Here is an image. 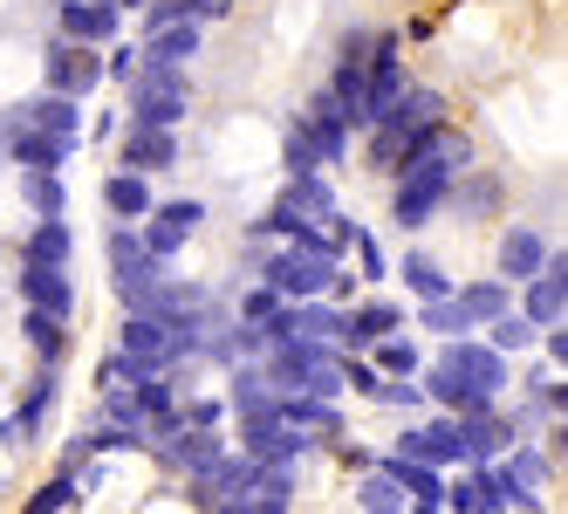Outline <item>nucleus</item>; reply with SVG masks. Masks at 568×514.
I'll return each instance as SVG.
<instances>
[{
	"mask_svg": "<svg viewBox=\"0 0 568 514\" xmlns=\"http://www.w3.org/2000/svg\"><path fill=\"white\" fill-rule=\"evenodd\" d=\"M479 330H486V343H494V350H500V357H514V350H527V343H535V336H541V330H535V323H527V315H514V309H500V315H494V323H479Z\"/></svg>",
	"mask_w": 568,
	"mask_h": 514,
	"instance_id": "nucleus-37",
	"label": "nucleus"
},
{
	"mask_svg": "<svg viewBox=\"0 0 568 514\" xmlns=\"http://www.w3.org/2000/svg\"><path fill=\"white\" fill-rule=\"evenodd\" d=\"M308 446H322V440H315V432H302V425H288L274 405H261V412L240 419V453H254V460H302Z\"/></svg>",
	"mask_w": 568,
	"mask_h": 514,
	"instance_id": "nucleus-9",
	"label": "nucleus"
},
{
	"mask_svg": "<svg viewBox=\"0 0 568 514\" xmlns=\"http://www.w3.org/2000/svg\"><path fill=\"white\" fill-rule=\"evenodd\" d=\"M21 440V432H14V419H0V446H14Z\"/></svg>",
	"mask_w": 568,
	"mask_h": 514,
	"instance_id": "nucleus-51",
	"label": "nucleus"
},
{
	"mask_svg": "<svg viewBox=\"0 0 568 514\" xmlns=\"http://www.w3.org/2000/svg\"><path fill=\"white\" fill-rule=\"evenodd\" d=\"M281 206H288L295 220H329L336 213V192H329V179H322V172H302V179L281 185Z\"/></svg>",
	"mask_w": 568,
	"mask_h": 514,
	"instance_id": "nucleus-27",
	"label": "nucleus"
},
{
	"mask_svg": "<svg viewBox=\"0 0 568 514\" xmlns=\"http://www.w3.org/2000/svg\"><path fill=\"white\" fill-rule=\"evenodd\" d=\"M438 507H459V514H479V487H473V473H466V481H453V487H445V501Z\"/></svg>",
	"mask_w": 568,
	"mask_h": 514,
	"instance_id": "nucleus-48",
	"label": "nucleus"
},
{
	"mask_svg": "<svg viewBox=\"0 0 568 514\" xmlns=\"http://www.w3.org/2000/svg\"><path fill=\"white\" fill-rule=\"evenodd\" d=\"M179 419L185 425H226V399H192V405H179Z\"/></svg>",
	"mask_w": 568,
	"mask_h": 514,
	"instance_id": "nucleus-47",
	"label": "nucleus"
},
{
	"mask_svg": "<svg viewBox=\"0 0 568 514\" xmlns=\"http://www.w3.org/2000/svg\"><path fill=\"white\" fill-rule=\"evenodd\" d=\"M281 172L288 179H302V172H322V158H315V144H308V131L288 117V131H281Z\"/></svg>",
	"mask_w": 568,
	"mask_h": 514,
	"instance_id": "nucleus-39",
	"label": "nucleus"
},
{
	"mask_svg": "<svg viewBox=\"0 0 568 514\" xmlns=\"http://www.w3.org/2000/svg\"><path fill=\"white\" fill-rule=\"evenodd\" d=\"M453 295H459V309L473 315V330H479V323H494L500 309H514V302H507V282H500V274H494V282H466V289H453Z\"/></svg>",
	"mask_w": 568,
	"mask_h": 514,
	"instance_id": "nucleus-33",
	"label": "nucleus"
},
{
	"mask_svg": "<svg viewBox=\"0 0 568 514\" xmlns=\"http://www.w3.org/2000/svg\"><path fill=\"white\" fill-rule=\"evenodd\" d=\"M404 90V56H397V34H371V56H363V90H356V124L371 131L377 117L397 103Z\"/></svg>",
	"mask_w": 568,
	"mask_h": 514,
	"instance_id": "nucleus-7",
	"label": "nucleus"
},
{
	"mask_svg": "<svg viewBox=\"0 0 568 514\" xmlns=\"http://www.w3.org/2000/svg\"><path fill=\"white\" fill-rule=\"evenodd\" d=\"M21 302L28 309H49V315H75V289H69V268H34V261H21Z\"/></svg>",
	"mask_w": 568,
	"mask_h": 514,
	"instance_id": "nucleus-20",
	"label": "nucleus"
},
{
	"mask_svg": "<svg viewBox=\"0 0 568 514\" xmlns=\"http://www.w3.org/2000/svg\"><path fill=\"white\" fill-rule=\"evenodd\" d=\"M69 151H75V138H55V131H34V124H21V131H8V165H42V172H62L69 165Z\"/></svg>",
	"mask_w": 568,
	"mask_h": 514,
	"instance_id": "nucleus-19",
	"label": "nucleus"
},
{
	"mask_svg": "<svg viewBox=\"0 0 568 514\" xmlns=\"http://www.w3.org/2000/svg\"><path fill=\"white\" fill-rule=\"evenodd\" d=\"M116 165H131V172H179V131L124 124V151H116Z\"/></svg>",
	"mask_w": 568,
	"mask_h": 514,
	"instance_id": "nucleus-16",
	"label": "nucleus"
},
{
	"mask_svg": "<svg viewBox=\"0 0 568 514\" xmlns=\"http://www.w3.org/2000/svg\"><path fill=\"white\" fill-rule=\"evenodd\" d=\"M281 302H288V295H281L274 282H254L247 295H240V323H267V315H274Z\"/></svg>",
	"mask_w": 568,
	"mask_h": 514,
	"instance_id": "nucleus-41",
	"label": "nucleus"
},
{
	"mask_svg": "<svg viewBox=\"0 0 568 514\" xmlns=\"http://www.w3.org/2000/svg\"><path fill=\"white\" fill-rule=\"evenodd\" d=\"M226 371H233V377H226V384H233V391H226V412H233V419H247V412L274 405V384H267L261 364H226Z\"/></svg>",
	"mask_w": 568,
	"mask_h": 514,
	"instance_id": "nucleus-28",
	"label": "nucleus"
},
{
	"mask_svg": "<svg viewBox=\"0 0 568 514\" xmlns=\"http://www.w3.org/2000/svg\"><path fill=\"white\" fill-rule=\"evenodd\" d=\"M404 282H412V289H418L425 302H432V295H453V274H445V268H438L432 254H418V248L404 254Z\"/></svg>",
	"mask_w": 568,
	"mask_h": 514,
	"instance_id": "nucleus-38",
	"label": "nucleus"
},
{
	"mask_svg": "<svg viewBox=\"0 0 568 514\" xmlns=\"http://www.w3.org/2000/svg\"><path fill=\"white\" fill-rule=\"evenodd\" d=\"M21 124H34V131H55V138H83V97H69V90H49V97L21 103L8 131H21Z\"/></svg>",
	"mask_w": 568,
	"mask_h": 514,
	"instance_id": "nucleus-18",
	"label": "nucleus"
},
{
	"mask_svg": "<svg viewBox=\"0 0 568 514\" xmlns=\"http://www.w3.org/2000/svg\"><path fill=\"white\" fill-rule=\"evenodd\" d=\"M500 200V179H473L466 192H459V179H453V192H445V206H459V213H486Z\"/></svg>",
	"mask_w": 568,
	"mask_h": 514,
	"instance_id": "nucleus-40",
	"label": "nucleus"
},
{
	"mask_svg": "<svg viewBox=\"0 0 568 514\" xmlns=\"http://www.w3.org/2000/svg\"><path fill=\"white\" fill-rule=\"evenodd\" d=\"M473 487H479V514H500V507H541V494L527 487L514 466H500V460H479V466H473Z\"/></svg>",
	"mask_w": 568,
	"mask_h": 514,
	"instance_id": "nucleus-17",
	"label": "nucleus"
},
{
	"mask_svg": "<svg viewBox=\"0 0 568 514\" xmlns=\"http://www.w3.org/2000/svg\"><path fill=\"white\" fill-rule=\"evenodd\" d=\"M55 28L69 42L103 49V42H116V28H124V8H116V0H55Z\"/></svg>",
	"mask_w": 568,
	"mask_h": 514,
	"instance_id": "nucleus-13",
	"label": "nucleus"
},
{
	"mask_svg": "<svg viewBox=\"0 0 568 514\" xmlns=\"http://www.w3.org/2000/svg\"><path fill=\"white\" fill-rule=\"evenodd\" d=\"M199 34H206V21H165V28H151L138 56L144 62H192L199 56Z\"/></svg>",
	"mask_w": 568,
	"mask_h": 514,
	"instance_id": "nucleus-26",
	"label": "nucleus"
},
{
	"mask_svg": "<svg viewBox=\"0 0 568 514\" xmlns=\"http://www.w3.org/2000/svg\"><path fill=\"white\" fill-rule=\"evenodd\" d=\"M548 261V241L535 226H507L500 233V282H527V274H541Z\"/></svg>",
	"mask_w": 568,
	"mask_h": 514,
	"instance_id": "nucleus-25",
	"label": "nucleus"
},
{
	"mask_svg": "<svg viewBox=\"0 0 568 514\" xmlns=\"http://www.w3.org/2000/svg\"><path fill=\"white\" fill-rule=\"evenodd\" d=\"M390 453H412V460H425V466H438V473L459 466V460H466V453H459V419L438 412V419H425V425H404Z\"/></svg>",
	"mask_w": 568,
	"mask_h": 514,
	"instance_id": "nucleus-12",
	"label": "nucleus"
},
{
	"mask_svg": "<svg viewBox=\"0 0 568 514\" xmlns=\"http://www.w3.org/2000/svg\"><path fill=\"white\" fill-rule=\"evenodd\" d=\"M21 200H28L34 220H49V213H69V185H62V172L28 165V172H21Z\"/></svg>",
	"mask_w": 568,
	"mask_h": 514,
	"instance_id": "nucleus-30",
	"label": "nucleus"
},
{
	"mask_svg": "<svg viewBox=\"0 0 568 514\" xmlns=\"http://www.w3.org/2000/svg\"><path fill=\"white\" fill-rule=\"evenodd\" d=\"M233 0H192V21H226Z\"/></svg>",
	"mask_w": 568,
	"mask_h": 514,
	"instance_id": "nucleus-49",
	"label": "nucleus"
},
{
	"mask_svg": "<svg viewBox=\"0 0 568 514\" xmlns=\"http://www.w3.org/2000/svg\"><path fill=\"white\" fill-rule=\"evenodd\" d=\"M356 507L363 514H397V507H412V501H404V487L390 481L384 466H371V473H363V487H356Z\"/></svg>",
	"mask_w": 568,
	"mask_h": 514,
	"instance_id": "nucleus-34",
	"label": "nucleus"
},
{
	"mask_svg": "<svg viewBox=\"0 0 568 514\" xmlns=\"http://www.w3.org/2000/svg\"><path fill=\"white\" fill-rule=\"evenodd\" d=\"M21 330H28V343H34V357H42V364H62V357H69V315L28 309V315H21Z\"/></svg>",
	"mask_w": 568,
	"mask_h": 514,
	"instance_id": "nucleus-29",
	"label": "nucleus"
},
{
	"mask_svg": "<svg viewBox=\"0 0 568 514\" xmlns=\"http://www.w3.org/2000/svg\"><path fill=\"white\" fill-rule=\"evenodd\" d=\"M69 254H75L69 213H49V220H34V233L21 241V261H34V268H69Z\"/></svg>",
	"mask_w": 568,
	"mask_h": 514,
	"instance_id": "nucleus-23",
	"label": "nucleus"
},
{
	"mask_svg": "<svg viewBox=\"0 0 568 514\" xmlns=\"http://www.w3.org/2000/svg\"><path fill=\"white\" fill-rule=\"evenodd\" d=\"M438 124H445V97L438 90H412L404 83L397 90V103L371 124V158L384 172H404L412 158H425L432 144H438Z\"/></svg>",
	"mask_w": 568,
	"mask_h": 514,
	"instance_id": "nucleus-1",
	"label": "nucleus"
},
{
	"mask_svg": "<svg viewBox=\"0 0 568 514\" xmlns=\"http://www.w3.org/2000/svg\"><path fill=\"white\" fill-rule=\"evenodd\" d=\"M295 124L308 131V144H315L322 165H343V158H349V131H356V117H349V103H336L329 90H315V97L295 110Z\"/></svg>",
	"mask_w": 568,
	"mask_h": 514,
	"instance_id": "nucleus-8",
	"label": "nucleus"
},
{
	"mask_svg": "<svg viewBox=\"0 0 568 514\" xmlns=\"http://www.w3.org/2000/svg\"><path fill=\"white\" fill-rule=\"evenodd\" d=\"M158 446H165V466H172V473H185V481H199V473L220 466V453H226L220 425H179L172 440H158Z\"/></svg>",
	"mask_w": 568,
	"mask_h": 514,
	"instance_id": "nucleus-15",
	"label": "nucleus"
},
{
	"mask_svg": "<svg viewBox=\"0 0 568 514\" xmlns=\"http://www.w3.org/2000/svg\"><path fill=\"white\" fill-rule=\"evenodd\" d=\"M418 330H432V336H466L473 315L459 309V295H432V302L418 309Z\"/></svg>",
	"mask_w": 568,
	"mask_h": 514,
	"instance_id": "nucleus-36",
	"label": "nucleus"
},
{
	"mask_svg": "<svg viewBox=\"0 0 568 514\" xmlns=\"http://www.w3.org/2000/svg\"><path fill=\"white\" fill-rule=\"evenodd\" d=\"M412 315H404L397 302H363V309H349V330H343V350H371V343H384L390 330H404Z\"/></svg>",
	"mask_w": 568,
	"mask_h": 514,
	"instance_id": "nucleus-24",
	"label": "nucleus"
},
{
	"mask_svg": "<svg viewBox=\"0 0 568 514\" xmlns=\"http://www.w3.org/2000/svg\"><path fill=\"white\" fill-rule=\"evenodd\" d=\"M438 131H445V124H438ZM390 179H397V185H390V220H397L404 233H418V226H432V220L445 213V192H453L459 165L432 144L425 158H412V165L390 172Z\"/></svg>",
	"mask_w": 568,
	"mask_h": 514,
	"instance_id": "nucleus-3",
	"label": "nucleus"
},
{
	"mask_svg": "<svg viewBox=\"0 0 568 514\" xmlns=\"http://www.w3.org/2000/svg\"><path fill=\"white\" fill-rule=\"evenodd\" d=\"M55 371H62V364H42V377L28 384V399H21V412H14V432H21V440H34V432H42V419H49V405H55V391H62Z\"/></svg>",
	"mask_w": 568,
	"mask_h": 514,
	"instance_id": "nucleus-31",
	"label": "nucleus"
},
{
	"mask_svg": "<svg viewBox=\"0 0 568 514\" xmlns=\"http://www.w3.org/2000/svg\"><path fill=\"white\" fill-rule=\"evenodd\" d=\"M349 254H356V268H363V282H384V274H390V268H384V248H377V241H371V233H363V226H356Z\"/></svg>",
	"mask_w": 568,
	"mask_h": 514,
	"instance_id": "nucleus-44",
	"label": "nucleus"
},
{
	"mask_svg": "<svg viewBox=\"0 0 568 514\" xmlns=\"http://www.w3.org/2000/svg\"><path fill=\"white\" fill-rule=\"evenodd\" d=\"M343 377H349L356 391H371V399H377V391H384V371H377L371 357H363V350H343Z\"/></svg>",
	"mask_w": 568,
	"mask_h": 514,
	"instance_id": "nucleus-43",
	"label": "nucleus"
},
{
	"mask_svg": "<svg viewBox=\"0 0 568 514\" xmlns=\"http://www.w3.org/2000/svg\"><path fill=\"white\" fill-rule=\"evenodd\" d=\"M116 357H131L138 371H172L165 357V323L144 309H124V323H116Z\"/></svg>",
	"mask_w": 568,
	"mask_h": 514,
	"instance_id": "nucleus-14",
	"label": "nucleus"
},
{
	"mask_svg": "<svg viewBox=\"0 0 568 514\" xmlns=\"http://www.w3.org/2000/svg\"><path fill=\"white\" fill-rule=\"evenodd\" d=\"M261 282H274L288 302H308V295H329V302H349V274L336 254H322V248H302V241H281V254L254 261Z\"/></svg>",
	"mask_w": 568,
	"mask_h": 514,
	"instance_id": "nucleus-2",
	"label": "nucleus"
},
{
	"mask_svg": "<svg viewBox=\"0 0 568 514\" xmlns=\"http://www.w3.org/2000/svg\"><path fill=\"white\" fill-rule=\"evenodd\" d=\"M124 97H131V124L179 131V124H185V110H192L185 62H144V56H138V75L124 83Z\"/></svg>",
	"mask_w": 568,
	"mask_h": 514,
	"instance_id": "nucleus-4",
	"label": "nucleus"
},
{
	"mask_svg": "<svg viewBox=\"0 0 568 514\" xmlns=\"http://www.w3.org/2000/svg\"><path fill=\"white\" fill-rule=\"evenodd\" d=\"M103 75H110V83H116V90H124V83H131V75H138V42H116V56L103 62Z\"/></svg>",
	"mask_w": 568,
	"mask_h": 514,
	"instance_id": "nucleus-45",
	"label": "nucleus"
},
{
	"mask_svg": "<svg viewBox=\"0 0 568 514\" xmlns=\"http://www.w3.org/2000/svg\"><path fill=\"white\" fill-rule=\"evenodd\" d=\"M377 466L404 487V501H412V507H438V501H445V473H438V466H425V460H412V453H384Z\"/></svg>",
	"mask_w": 568,
	"mask_h": 514,
	"instance_id": "nucleus-21",
	"label": "nucleus"
},
{
	"mask_svg": "<svg viewBox=\"0 0 568 514\" xmlns=\"http://www.w3.org/2000/svg\"><path fill=\"white\" fill-rule=\"evenodd\" d=\"M42 69H49V90H69V97H90L103 83V56L90 42H69V34H55L42 49Z\"/></svg>",
	"mask_w": 568,
	"mask_h": 514,
	"instance_id": "nucleus-11",
	"label": "nucleus"
},
{
	"mask_svg": "<svg viewBox=\"0 0 568 514\" xmlns=\"http://www.w3.org/2000/svg\"><path fill=\"white\" fill-rule=\"evenodd\" d=\"M110 289H116V302L124 309H144L151 302V289L165 282V268L172 261H158L151 248H144V233H138V220H110Z\"/></svg>",
	"mask_w": 568,
	"mask_h": 514,
	"instance_id": "nucleus-5",
	"label": "nucleus"
},
{
	"mask_svg": "<svg viewBox=\"0 0 568 514\" xmlns=\"http://www.w3.org/2000/svg\"><path fill=\"white\" fill-rule=\"evenodd\" d=\"M151 172H131V165H116L110 179H103V206H110V220H144L151 213Z\"/></svg>",
	"mask_w": 568,
	"mask_h": 514,
	"instance_id": "nucleus-22",
	"label": "nucleus"
},
{
	"mask_svg": "<svg viewBox=\"0 0 568 514\" xmlns=\"http://www.w3.org/2000/svg\"><path fill=\"white\" fill-rule=\"evenodd\" d=\"M384 405H397V412H425L432 399H425V384H412V377H384V391H377Z\"/></svg>",
	"mask_w": 568,
	"mask_h": 514,
	"instance_id": "nucleus-42",
	"label": "nucleus"
},
{
	"mask_svg": "<svg viewBox=\"0 0 568 514\" xmlns=\"http://www.w3.org/2000/svg\"><path fill=\"white\" fill-rule=\"evenodd\" d=\"M199 220H206V206H199V200H151V213L138 220V233H144V248L158 261H172L192 233H199Z\"/></svg>",
	"mask_w": 568,
	"mask_h": 514,
	"instance_id": "nucleus-10",
	"label": "nucleus"
},
{
	"mask_svg": "<svg viewBox=\"0 0 568 514\" xmlns=\"http://www.w3.org/2000/svg\"><path fill=\"white\" fill-rule=\"evenodd\" d=\"M371 364H377L384 377H418V371H425V357H418V343L404 336V330H390L384 343H371Z\"/></svg>",
	"mask_w": 568,
	"mask_h": 514,
	"instance_id": "nucleus-32",
	"label": "nucleus"
},
{
	"mask_svg": "<svg viewBox=\"0 0 568 514\" xmlns=\"http://www.w3.org/2000/svg\"><path fill=\"white\" fill-rule=\"evenodd\" d=\"M165 21H192V0H151V8H144V34L165 28Z\"/></svg>",
	"mask_w": 568,
	"mask_h": 514,
	"instance_id": "nucleus-46",
	"label": "nucleus"
},
{
	"mask_svg": "<svg viewBox=\"0 0 568 514\" xmlns=\"http://www.w3.org/2000/svg\"><path fill=\"white\" fill-rule=\"evenodd\" d=\"M514 473H520L527 487H535V481H541V453H514Z\"/></svg>",
	"mask_w": 568,
	"mask_h": 514,
	"instance_id": "nucleus-50",
	"label": "nucleus"
},
{
	"mask_svg": "<svg viewBox=\"0 0 568 514\" xmlns=\"http://www.w3.org/2000/svg\"><path fill=\"white\" fill-rule=\"evenodd\" d=\"M75 501H83V481H75L69 466H55L49 481L28 494V514H55V507H75Z\"/></svg>",
	"mask_w": 568,
	"mask_h": 514,
	"instance_id": "nucleus-35",
	"label": "nucleus"
},
{
	"mask_svg": "<svg viewBox=\"0 0 568 514\" xmlns=\"http://www.w3.org/2000/svg\"><path fill=\"white\" fill-rule=\"evenodd\" d=\"M432 371H445V377H453V384H466L473 391V399H494L500 405V391L514 384V371H507V357H500V350L494 343H486V336H445V350H438V364Z\"/></svg>",
	"mask_w": 568,
	"mask_h": 514,
	"instance_id": "nucleus-6",
	"label": "nucleus"
}]
</instances>
